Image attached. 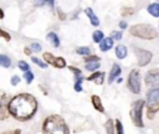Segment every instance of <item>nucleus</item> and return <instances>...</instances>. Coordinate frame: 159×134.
<instances>
[{"instance_id": "36", "label": "nucleus", "mask_w": 159, "mask_h": 134, "mask_svg": "<svg viewBox=\"0 0 159 134\" xmlns=\"http://www.w3.org/2000/svg\"><path fill=\"white\" fill-rule=\"evenodd\" d=\"M0 134H21V129L16 128V129H11V130H5Z\"/></svg>"}, {"instance_id": "4", "label": "nucleus", "mask_w": 159, "mask_h": 134, "mask_svg": "<svg viewBox=\"0 0 159 134\" xmlns=\"http://www.w3.org/2000/svg\"><path fill=\"white\" fill-rule=\"evenodd\" d=\"M145 107V100L144 99H137L132 103L130 110H129V115L130 119L133 122V124L138 128H143L144 123H143V109Z\"/></svg>"}, {"instance_id": "10", "label": "nucleus", "mask_w": 159, "mask_h": 134, "mask_svg": "<svg viewBox=\"0 0 159 134\" xmlns=\"http://www.w3.org/2000/svg\"><path fill=\"white\" fill-rule=\"evenodd\" d=\"M104 78H106V73L102 72V71H96V72H92V74H89L88 77H86L87 81L89 82H93L98 86L103 84L104 83Z\"/></svg>"}, {"instance_id": "44", "label": "nucleus", "mask_w": 159, "mask_h": 134, "mask_svg": "<svg viewBox=\"0 0 159 134\" xmlns=\"http://www.w3.org/2000/svg\"><path fill=\"white\" fill-rule=\"evenodd\" d=\"M158 1H159V0H158Z\"/></svg>"}, {"instance_id": "22", "label": "nucleus", "mask_w": 159, "mask_h": 134, "mask_svg": "<svg viewBox=\"0 0 159 134\" xmlns=\"http://www.w3.org/2000/svg\"><path fill=\"white\" fill-rule=\"evenodd\" d=\"M99 67H101L99 62H87V63H84V69L88 71V72H96V71H98Z\"/></svg>"}, {"instance_id": "38", "label": "nucleus", "mask_w": 159, "mask_h": 134, "mask_svg": "<svg viewBox=\"0 0 159 134\" xmlns=\"http://www.w3.org/2000/svg\"><path fill=\"white\" fill-rule=\"evenodd\" d=\"M35 1H36L37 5H43L45 2H47L51 6H53V2H55V0H35Z\"/></svg>"}, {"instance_id": "14", "label": "nucleus", "mask_w": 159, "mask_h": 134, "mask_svg": "<svg viewBox=\"0 0 159 134\" xmlns=\"http://www.w3.org/2000/svg\"><path fill=\"white\" fill-rule=\"evenodd\" d=\"M84 14H86V16L89 19V22H91L93 26H99V19H98V16L94 14V11L92 10V7H86V9H84Z\"/></svg>"}, {"instance_id": "7", "label": "nucleus", "mask_w": 159, "mask_h": 134, "mask_svg": "<svg viewBox=\"0 0 159 134\" xmlns=\"http://www.w3.org/2000/svg\"><path fill=\"white\" fill-rule=\"evenodd\" d=\"M134 53H135V57H137V62H138V66L139 67H144L147 66L152 58H153V53L148 50H144V48H139V47H134L133 48Z\"/></svg>"}, {"instance_id": "6", "label": "nucleus", "mask_w": 159, "mask_h": 134, "mask_svg": "<svg viewBox=\"0 0 159 134\" xmlns=\"http://www.w3.org/2000/svg\"><path fill=\"white\" fill-rule=\"evenodd\" d=\"M42 58L43 61L47 63V65H51L53 66L55 68H66L67 67V62L63 57H60V56H53L51 52H43L42 53Z\"/></svg>"}, {"instance_id": "20", "label": "nucleus", "mask_w": 159, "mask_h": 134, "mask_svg": "<svg viewBox=\"0 0 159 134\" xmlns=\"http://www.w3.org/2000/svg\"><path fill=\"white\" fill-rule=\"evenodd\" d=\"M0 67H4V68L11 67V58L5 53H0Z\"/></svg>"}, {"instance_id": "34", "label": "nucleus", "mask_w": 159, "mask_h": 134, "mask_svg": "<svg viewBox=\"0 0 159 134\" xmlns=\"http://www.w3.org/2000/svg\"><path fill=\"white\" fill-rule=\"evenodd\" d=\"M73 91L77 92V93H81L83 92V86L81 82H73Z\"/></svg>"}, {"instance_id": "26", "label": "nucleus", "mask_w": 159, "mask_h": 134, "mask_svg": "<svg viewBox=\"0 0 159 134\" xmlns=\"http://www.w3.org/2000/svg\"><path fill=\"white\" fill-rule=\"evenodd\" d=\"M31 61H32V63H35L36 66H39L40 68H47L48 67V65L43 61V60H40V58H37V57H31Z\"/></svg>"}, {"instance_id": "9", "label": "nucleus", "mask_w": 159, "mask_h": 134, "mask_svg": "<svg viewBox=\"0 0 159 134\" xmlns=\"http://www.w3.org/2000/svg\"><path fill=\"white\" fill-rule=\"evenodd\" d=\"M144 82L147 86H153L159 83V68L149 69L144 76Z\"/></svg>"}, {"instance_id": "42", "label": "nucleus", "mask_w": 159, "mask_h": 134, "mask_svg": "<svg viewBox=\"0 0 159 134\" xmlns=\"http://www.w3.org/2000/svg\"><path fill=\"white\" fill-rule=\"evenodd\" d=\"M39 88H40V89H41V91L43 92V94H45V96H47V94H48V92H47V89H46V88H45V87H43L42 84H39Z\"/></svg>"}, {"instance_id": "19", "label": "nucleus", "mask_w": 159, "mask_h": 134, "mask_svg": "<svg viewBox=\"0 0 159 134\" xmlns=\"http://www.w3.org/2000/svg\"><path fill=\"white\" fill-rule=\"evenodd\" d=\"M104 130L107 134H116V125H114V120L108 118L104 123Z\"/></svg>"}, {"instance_id": "40", "label": "nucleus", "mask_w": 159, "mask_h": 134, "mask_svg": "<svg viewBox=\"0 0 159 134\" xmlns=\"http://www.w3.org/2000/svg\"><path fill=\"white\" fill-rule=\"evenodd\" d=\"M58 19H60V20H66V15H65V12L61 11L60 9H58Z\"/></svg>"}, {"instance_id": "5", "label": "nucleus", "mask_w": 159, "mask_h": 134, "mask_svg": "<svg viewBox=\"0 0 159 134\" xmlns=\"http://www.w3.org/2000/svg\"><path fill=\"white\" fill-rule=\"evenodd\" d=\"M127 87L133 94H139L142 89V83H140V72L137 68H133L127 79Z\"/></svg>"}, {"instance_id": "33", "label": "nucleus", "mask_w": 159, "mask_h": 134, "mask_svg": "<svg viewBox=\"0 0 159 134\" xmlns=\"http://www.w3.org/2000/svg\"><path fill=\"white\" fill-rule=\"evenodd\" d=\"M133 12H134V9H133V7H127V6L122 7V15H123V16H128V15H132Z\"/></svg>"}, {"instance_id": "35", "label": "nucleus", "mask_w": 159, "mask_h": 134, "mask_svg": "<svg viewBox=\"0 0 159 134\" xmlns=\"http://www.w3.org/2000/svg\"><path fill=\"white\" fill-rule=\"evenodd\" d=\"M0 37L1 38H4L5 41H10L11 40V36H10V34H7L5 30H2L1 27H0Z\"/></svg>"}, {"instance_id": "12", "label": "nucleus", "mask_w": 159, "mask_h": 134, "mask_svg": "<svg viewBox=\"0 0 159 134\" xmlns=\"http://www.w3.org/2000/svg\"><path fill=\"white\" fill-rule=\"evenodd\" d=\"M120 73H122L120 66H119L118 63H113L112 67H111V71H109V73H108V83H113L117 78H119Z\"/></svg>"}, {"instance_id": "3", "label": "nucleus", "mask_w": 159, "mask_h": 134, "mask_svg": "<svg viewBox=\"0 0 159 134\" xmlns=\"http://www.w3.org/2000/svg\"><path fill=\"white\" fill-rule=\"evenodd\" d=\"M129 34L143 40H153L158 36L157 30L149 24H137L129 27Z\"/></svg>"}, {"instance_id": "29", "label": "nucleus", "mask_w": 159, "mask_h": 134, "mask_svg": "<svg viewBox=\"0 0 159 134\" xmlns=\"http://www.w3.org/2000/svg\"><path fill=\"white\" fill-rule=\"evenodd\" d=\"M114 125H116V134H124V128L119 119L114 120Z\"/></svg>"}, {"instance_id": "39", "label": "nucleus", "mask_w": 159, "mask_h": 134, "mask_svg": "<svg viewBox=\"0 0 159 134\" xmlns=\"http://www.w3.org/2000/svg\"><path fill=\"white\" fill-rule=\"evenodd\" d=\"M24 53L26 55V56H31V53H32V51H31V48L27 46V47H24Z\"/></svg>"}, {"instance_id": "32", "label": "nucleus", "mask_w": 159, "mask_h": 134, "mask_svg": "<svg viewBox=\"0 0 159 134\" xmlns=\"http://www.w3.org/2000/svg\"><path fill=\"white\" fill-rule=\"evenodd\" d=\"M20 82H21V78H20V76H17V74H14V76H11V78H10V83H11V86H17Z\"/></svg>"}, {"instance_id": "16", "label": "nucleus", "mask_w": 159, "mask_h": 134, "mask_svg": "<svg viewBox=\"0 0 159 134\" xmlns=\"http://www.w3.org/2000/svg\"><path fill=\"white\" fill-rule=\"evenodd\" d=\"M128 55V50L124 45H117L116 46V57L118 60H124Z\"/></svg>"}, {"instance_id": "18", "label": "nucleus", "mask_w": 159, "mask_h": 134, "mask_svg": "<svg viewBox=\"0 0 159 134\" xmlns=\"http://www.w3.org/2000/svg\"><path fill=\"white\" fill-rule=\"evenodd\" d=\"M159 110V103H153V104H147V117L149 119L154 118V114Z\"/></svg>"}, {"instance_id": "37", "label": "nucleus", "mask_w": 159, "mask_h": 134, "mask_svg": "<svg viewBox=\"0 0 159 134\" xmlns=\"http://www.w3.org/2000/svg\"><path fill=\"white\" fill-rule=\"evenodd\" d=\"M68 69L73 73V74H80V73H82V71H81V68H78V67H75V66H68Z\"/></svg>"}, {"instance_id": "8", "label": "nucleus", "mask_w": 159, "mask_h": 134, "mask_svg": "<svg viewBox=\"0 0 159 134\" xmlns=\"http://www.w3.org/2000/svg\"><path fill=\"white\" fill-rule=\"evenodd\" d=\"M10 96L6 93H0V122L1 120H6L10 118V113H9V100H10Z\"/></svg>"}, {"instance_id": "13", "label": "nucleus", "mask_w": 159, "mask_h": 134, "mask_svg": "<svg viewBox=\"0 0 159 134\" xmlns=\"http://www.w3.org/2000/svg\"><path fill=\"white\" fill-rule=\"evenodd\" d=\"M91 103H92L93 108H94L97 112H99V113H104V105H103L102 99H101L99 96H97V94H92V96H91Z\"/></svg>"}, {"instance_id": "17", "label": "nucleus", "mask_w": 159, "mask_h": 134, "mask_svg": "<svg viewBox=\"0 0 159 134\" xmlns=\"http://www.w3.org/2000/svg\"><path fill=\"white\" fill-rule=\"evenodd\" d=\"M46 38H47V41L53 46V47H60V38H58V36H57V34H55V32H48L47 35H46Z\"/></svg>"}, {"instance_id": "1", "label": "nucleus", "mask_w": 159, "mask_h": 134, "mask_svg": "<svg viewBox=\"0 0 159 134\" xmlns=\"http://www.w3.org/2000/svg\"><path fill=\"white\" fill-rule=\"evenodd\" d=\"M39 109V102L35 96L22 92L15 94L9 100V113L15 120L25 123L31 120Z\"/></svg>"}, {"instance_id": "2", "label": "nucleus", "mask_w": 159, "mask_h": 134, "mask_svg": "<svg viewBox=\"0 0 159 134\" xmlns=\"http://www.w3.org/2000/svg\"><path fill=\"white\" fill-rule=\"evenodd\" d=\"M42 134H70V128L60 114H50L47 115L41 127Z\"/></svg>"}, {"instance_id": "23", "label": "nucleus", "mask_w": 159, "mask_h": 134, "mask_svg": "<svg viewBox=\"0 0 159 134\" xmlns=\"http://www.w3.org/2000/svg\"><path fill=\"white\" fill-rule=\"evenodd\" d=\"M103 38H104V34H103V31H101V30H96V31H93V34H92V40H93L96 43H99Z\"/></svg>"}, {"instance_id": "30", "label": "nucleus", "mask_w": 159, "mask_h": 134, "mask_svg": "<svg viewBox=\"0 0 159 134\" xmlns=\"http://www.w3.org/2000/svg\"><path fill=\"white\" fill-rule=\"evenodd\" d=\"M123 37V34H122V31H112V34H111V38L114 41H119L120 38Z\"/></svg>"}, {"instance_id": "24", "label": "nucleus", "mask_w": 159, "mask_h": 134, "mask_svg": "<svg viewBox=\"0 0 159 134\" xmlns=\"http://www.w3.org/2000/svg\"><path fill=\"white\" fill-rule=\"evenodd\" d=\"M22 78H24V81H25L26 84H31V83L34 82V79H35V74H34V72L30 69V71H27V72H24Z\"/></svg>"}, {"instance_id": "28", "label": "nucleus", "mask_w": 159, "mask_h": 134, "mask_svg": "<svg viewBox=\"0 0 159 134\" xmlns=\"http://www.w3.org/2000/svg\"><path fill=\"white\" fill-rule=\"evenodd\" d=\"M83 61H84V63H87V62H101V57L99 56H97V55H88V56H86L84 58H83Z\"/></svg>"}, {"instance_id": "11", "label": "nucleus", "mask_w": 159, "mask_h": 134, "mask_svg": "<svg viewBox=\"0 0 159 134\" xmlns=\"http://www.w3.org/2000/svg\"><path fill=\"white\" fill-rule=\"evenodd\" d=\"M147 104H153V103H159V86L152 88L147 93Z\"/></svg>"}, {"instance_id": "27", "label": "nucleus", "mask_w": 159, "mask_h": 134, "mask_svg": "<svg viewBox=\"0 0 159 134\" xmlns=\"http://www.w3.org/2000/svg\"><path fill=\"white\" fill-rule=\"evenodd\" d=\"M17 67H19V69L22 71V72L30 71V65H29L26 61H24V60H20V61L17 62Z\"/></svg>"}, {"instance_id": "41", "label": "nucleus", "mask_w": 159, "mask_h": 134, "mask_svg": "<svg viewBox=\"0 0 159 134\" xmlns=\"http://www.w3.org/2000/svg\"><path fill=\"white\" fill-rule=\"evenodd\" d=\"M127 22L125 21H119V27L122 29V30H124V29H127Z\"/></svg>"}, {"instance_id": "15", "label": "nucleus", "mask_w": 159, "mask_h": 134, "mask_svg": "<svg viewBox=\"0 0 159 134\" xmlns=\"http://www.w3.org/2000/svg\"><path fill=\"white\" fill-rule=\"evenodd\" d=\"M98 45H99V50L102 52H107L113 47V40L111 37H104Z\"/></svg>"}, {"instance_id": "31", "label": "nucleus", "mask_w": 159, "mask_h": 134, "mask_svg": "<svg viewBox=\"0 0 159 134\" xmlns=\"http://www.w3.org/2000/svg\"><path fill=\"white\" fill-rule=\"evenodd\" d=\"M29 47H30L31 51H34V52H40V51L42 50V46H41L39 42H32V43H30Z\"/></svg>"}, {"instance_id": "21", "label": "nucleus", "mask_w": 159, "mask_h": 134, "mask_svg": "<svg viewBox=\"0 0 159 134\" xmlns=\"http://www.w3.org/2000/svg\"><path fill=\"white\" fill-rule=\"evenodd\" d=\"M148 12L154 16V17H159V4L158 2H153V4H149L148 6Z\"/></svg>"}, {"instance_id": "25", "label": "nucleus", "mask_w": 159, "mask_h": 134, "mask_svg": "<svg viewBox=\"0 0 159 134\" xmlns=\"http://www.w3.org/2000/svg\"><path fill=\"white\" fill-rule=\"evenodd\" d=\"M76 53H77V55H81V56H83V57H86V56L91 55L92 52H91V48H89V47H87V46H81V47H77V48H76Z\"/></svg>"}, {"instance_id": "43", "label": "nucleus", "mask_w": 159, "mask_h": 134, "mask_svg": "<svg viewBox=\"0 0 159 134\" xmlns=\"http://www.w3.org/2000/svg\"><path fill=\"white\" fill-rule=\"evenodd\" d=\"M4 16H5L4 10H2V9H0V19H4Z\"/></svg>"}]
</instances>
